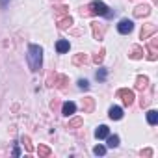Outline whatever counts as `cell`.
I'll return each instance as SVG.
<instances>
[{
	"label": "cell",
	"mask_w": 158,
	"mask_h": 158,
	"mask_svg": "<svg viewBox=\"0 0 158 158\" xmlns=\"http://www.w3.org/2000/svg\"><path fill=\"white\" fill-rule=\"evenodd\" d=\"M26 60H28V65H30V71L32 73L41 71V65H43V48L39 45H30L28 47Z\"/></svg>",
	"instance_id": "6da1fadb"
},
{
	"label": "cell",
	"mask_w": 158,
	"mask_h": 158,
	"mask_svg": "<svg viewBox=\"0 0 158 158\" xmlns=\"http://www.w3.org/2000/svg\"><path fill=\"white\" fill-rule=\"evenodd\" d=\"M80 15L82 17H93V15H104V17H110V10L104 2H101V0H95V2H89L88 6L80 8Z\"/></svg>",
	"instance_id": "7a4b0ae2"
},
{
	"label": "cell",
	"mask_w": 158,
	"mask_h": 158,
	"mask_svg": "<svg viewBox=\"0 0 158 158\" xmlns=\"http://www.w3.org/2000/svg\"><path fill=\"white\" fill-rule=\"evenodd\" d=\"M117 97L123 101L125 106H130V104L134 102V99H136V97H134V91H132V89H127V88L119 89V91H117Z\"/></svg>",
	"instance_id": "3957f363"
},
{
	"label": "cell",
	"mask_w": 158,
	"mask_h": 158,
	"mask_svg": "<svg viewBox=\"0 0 158 158\" xmlns=\"http://www.w3.org/2000/svg\"><path fill=\"white\" fill-rule=\"evenodd\" d=\"M147 58H149L151 61H156V60H158V39H156V37L151 39L149 45H147Z\"/></svg>",
	"instance_id": "277c9868"
},
{
	"label": "cell",
	"mask_w": 158,
	"mask_h": 158,
	"mask_svg": "<svg viewBox=\"0 0 158 158\" xmlns=\"http://www.w3.org/2000/svg\"><path fill=\"white\" fill-rule=\"evenodd\" d=\"M117 30H119V34L127 35V34H130V32L134 30V23H132V21H128V19H123V21H119Z\"/></svg>",
	"instance_id": "5b68a950"
},
{
	"label": "cell",
	"mask_w": 158,
	"mask_h": 158,
	"mask_svg": "<svg viewBox=\"0 0 158 158\" xmlns=\"http://www.w3.org/2000/svg\"><path fill=\"white\" fill-rule=\"evenodd\" d=\"M156 24H152V23H149V24H143V28H141V32H139V39H149L152 34H156Z\"/></svg>",
	"instance_id": "8992f818"
},
{
	"label": "cell",
	"mask_w": 158,
	"mask_h": 158,
	"mask_svg": "<svg viewBox=\"0 0 158 158\" xmlns=\"http://www.w3.org/2000/svg\"><path fill=\"white\" fill-rule=\"evenodd\" d=\"M67 84H69V78H67L65 74H58V73H56V78H54V86H56L58 89L65 91V89H67Z\"/></svg>",
	"instance_id": "52a82bcc"
},
{
	"label": "cell",
	"mask_w": 158,
	"mask_h": 158,
	"mask_svg": "<svg viewBox=\"0 0 158 158\" xmlns=\"http://www.w3.org/2000/svg\"><path fill=\"white\" fill-rule=\"evenodd\" d=\"M91 30H93V37H95L97 41H102L106 26H104V24H99V23H93V24H91Z\"/></svg>",
	"instance_id": "ba28073f"
},
{
	"label": "cell",
	"mask_w": 158,
	"mask_h": 158,
	"mask_svg": "<svg viewBox=\"0 0 158 158\" xmlns=\"http://www.w3.org/2000/svg\"><path fill=\"white\" fill-rule=\"evenodd\" d=\"M82 110H84V114H93V110H95V99L93 97H84L82 99Z\"/></svg>",
	"instance_id": "9c48e42d"
},
{
	"label": "cell",
	"mask_w": 158,
	"mask_h": 158,
	"mask_svg": "<svg viewBox=\"0 0 158 158\" xmlns=\"http://www.w3.org/2000/svg\"><path fill=\"white\" fill-rule=\"evenodd\" d=\"M136 89H138V91L149 89V78H147L145 74H139V76L136 78Z\"/></svg>",
	"instance_id": "30bf717a"
},
{
	"label": "cell",
	"mask_w": 158,
	"mask_h": 158,
	"mask_svg": "<svg viewBox=\"0 0 158 158\" xmlns=\"http://www.w3.org/2000/svg\"><path fill=\"white\" fill-rule=\"evenodd\" d=\"M151 13V8L147 6V4H141V6H138L136 10H134V17H138V19H141V17H147Z\"/></svg>",
	"instance_id": "8fae6325"
},
{
	"label": "cell",
	"mask_w": 158,
	"mask_h": 158,
	"mask_svg": "<svg viewBox=\"0 0 158 158\" xmlns=\"http://www.w3.org/2000/svg\"><path fill=\"white\" fill-rule=\"evenodd\" d=\"M71 26H73V19H71L69 15L58 19V28H60V30H67V28H71Z\"/></svg>",
	"instance_id": "7c38bea8"
},
{
	"label": "cell",
	"mask_w": 158,
	"mask_h": 158,
	"mask_svg": "<svg viewBox=\"0 0 158 158\" xmlns=\"http://www.w3.org/2000/svg\"><path fill=\"white\" fill-rule=\"evenodd\" d=\"M132 60H141L143 58V48L139 47V45H132V48H130V54H128Z\"/></svg>",
	"instance_id": "4fadbf2b"
},
{
	"label": "cell",
	"mask_w": 158,
	"mask_h": 158,
	"mask_svg": "<svg viewBox=\"0 0 158 158\" xmlns=\"http://www.w3.org/2000/svg\"><path fill=\"white\" fill-rule=\"evenodd\" d=\"M74 112H76V104L74 102H71V101L69 102H63V106H61V114L63 115H73Z\"/></svg>",
	"instance_id": "5bb4252c"
},
{
	"label": "cell",
	"mask_w": 158,
	"mask_h": 158,
	"mask_svg": "<svg viewBox=\"0 0 158 158\" xmlns=\"http://www.w3.org/2000/svg\"><path fill=\"white\" fill-rule=\"evenodd\" d=\"M108 134H110V128H108L106 125H101V127L95 130V138H97V139H104V138H108Z\"/></svg>",
	"instance_id": "9a60e30c"
},
{
	"label": "cell",
	"mask_w": 158,
	"mask_h": 158,
	"mask_svg": "<svg viewBox=\"0 0 158 158\" xmlns=\"http://www.w3.org/2000/svg\"><path fill=\"white\" fill-rule=\"evenodd\" d=\"M54 15H56L58 19H61V17L69 15V8H67V6H63V4H60V6H54Z\"/></svg>",
	"instance_id": "2e32d148"
},
{
	"label": "cell",
	"mask_w": 158,
	"mask_h": 158,
	"mask_svg": "<svg viewBox=\"0 0 158 158\" xmlns=\"http://www.w3.org/2000/svg\"><path fill=\"white\" fill-rule=\"evenodd\" d=\"M108 115H110V119L119 121V119L123 117V110H121L119 106H112V108H110V112H108Z\"/></svg>",
	"instance_id": "e0dca14e"
},
{
	"label": "cell",
	"mask_w": 158,
	"mask_h": 158,
	"mask_svg": "<svg viewBox=\"0 0 158 158\" xmlns=\"http://www.w3.org/2000/svg\"><path fill=\"white\" fill-rule=\"evenodd\" d=\"M88 63V56L86 54H74L73 56V65H86Z\"/></svg>",
	"instance_id": "ac0fdd59"
},
{
	"label": "cell",
	"mask_w": 158,
	"mask_h": 158,
	"mask_svg": "<svg viewBox=\"0 0 158 158\" xmlns=\"http://www.w3.org/2000/svg\"><path fill=\"white\" fill-rule=\"evenodd\" d=\"M69 41H65V39H60L58 43H56V50H58V54H65L67 50H69Z\"/></svg>",
	"instance_id": "d6986e66"
},
{
	"label": "cell",
	"mask_w": 158,
	"mask_h": 158,
	"mask_svg": "<svg viewBox=\"0 0 158 158\" xmlns=\"http://www.w3.org/2000/svg\"><path fill=\"white\" fill-rule=\"evenodd\" d=\"M147 121H149V125H156L158 123V112L156 110H149L147 112Z\"/></svg>",
	"instance_id": "ffe728a7"
},
{
	"label": "cell",
	"mask_w": 158,
	"mask_h": 158,
	"mask_svg": "<svg viewBox=\"0 0 158 158\" xmlns=\"http://www.w3.org/2000/svg\"><path fill=\"white\" fill-rule=\"evenodd\" d=\"M21 141H23V145H24L26 152H34V145H32V139H30L28 136H23V138H21Z\"/></svg>",
	"instance_id": "44dd1931"
},
{
	"label": "cell",
	"mask_w": 158,
	"mask_h": 158,
	"mask_svg": "<svg viewBox=\"0 0 158 158\" xmlns=\"http://www.w3.org/2000/svg\"><path fill=\"white\" fill-rule=\"evenodd\" d=\"M37 152H39V156H41V158H47V156H50V154H52L50 147H47V145H39V147H37Z\"/></svg>",
	"instance_id": "7402d4cb"
},
{
	"label": "cell",
	"mask_w": 158,
	"mask_h": 158,
	"mask_svg": "<svg viewBox=\"0 0 158 158\" xmlns=\"http://www.w3.org/2000/svg\"><path fill=\"white\" fill-rule=\"evenodd\" d=\"M117 145H119V136H117V134H114V136L108 134V147H110V149H115Z\"/></svg>",
	"instance_id": "603a6c76"
},
{
	"label": "cell",
	"mask_w": 158,
	"mask_h": 158,
	"mask_svg": "<svg viewBox=\"0 0 158 158\" xmlns=\"http://www.w3.org/2000/svg\"><path fill=\"white\" fill-rule=\"evenodd\" d=\"M82 125H84L82 117H74V119H71V121H69L67 128H78V127H82Z\"/></svg>",
	"instance_id": "cb8c5ba5"
},
{
	"label": "cell",
	"mask_w": 158,
	"mask_h": 158,
	"mask_svg": "<svg viewBox=\"0 0 158 158\" xmlns=\"http://www.w3.org/2000/svg\"><path fill=\"white\" fill-rule=\"evenodd\" d=\"M104 54H106V50H104V48H101V50L93 56V61H95L97 65H101V63H102V60H104Z\"/></svg>",
	"instance_id": "d4e9b609"
},
{
	"label": "cell",
	"mask_w": 158,
	"mask_h": 158,
	"mask_svg": "<svg viewBox=\"0 0 158 158\" xmlns=\"http://www.w3.org/2000/svg\"><path fill=\"white\" fill-rule=\"evenodd\" d=\"M93 152H95L97 156H102V154H106V147H104V145H95Z\"/></svg>",
	"instance_id": "484cf974"
},
{
	"label": "cell",
	"mask_w": 158,
	"mask_h": 158,
	"mask_svg": "<svg viewBox=\"0 0 158 158\" xmlns=\"http://www.w3.org/2000/svg\"><path fill=\"white\" fill-rule=\"evenodd\" d=\"M106 74H108L106 69H99V71H97V80H101V82L106 80Z\"/></svg>",
	"instance_id": "4316f807"
},
{
	"label": "cell",
	"mask_w": 158,
	"mask_h": 158,
	"mask_svg": "<svg viewBox=\"0 0 158 158\" xmlns=\"http://www.w3.org/2000/svg\"><path fill=\"white\" fill-rule=\"evenodd\" d=\"M54 78H56V73L52 71V73L48 74V78H47V86H48V88H52V86H54Z\"/></svg>",
	"instance_id": "83f0119b"
},
{
	"label": "cell",
	"mask_w": 158,
	"mask_h": 158,
	"mask_svg": "<svg viewBox=\"0 0 158 158\" xmlns=\"http://www.w3.org/2000/svg\"><path fill=\"white\" fill-rule=\"evenodd\" d=\"M78 88H80V89H89V82L82 78V80H78Z\"/></svg>",
	"instance_id": "f1b7e54d"
},
{
	"label": "cell",
	"mask_w": 158,
	"mask_h": 158,
	"mask_svg": "<svg viewBox=\"0 0 158 158\" xmlns=\"http://www.w3.org/2000/svg\"><path fill=\"white\" fill-rule=\"evenodd\" d=\"M149 102H151V99H149V97H141L139 106H141V108H147V106H149Z\"/></svg>",
	"instance_id": "f546056e"
},
{
	"label": "cell",
	"mask_w": 158,
	"mask_h": 158,
	"mask_svg": "<svg viewBox=\"0 0 158 158\" xmlns=\"http://www.w3.org/2000/svg\"><path fill=\"white\" fill-rule=\"evenodd\" d=\"M141 156H145V158H149V156H152V149H141V152H139Z\"/></svg>",
	"instance_id": "4dcf8cb0"
},
{
	"label": "cell",
	"mask_w": 158,
	"mask_h": 158,
	"mask_svg": "<svg viewBox=\"0 0 158 158\" xmlns=\"http://www.w3.org/2000/svg\"><path fill=\"white\" fill-rule=\"evenodd\" d=\"M8 4H10V0H0V6L2 8H8Z\"/></svg>",
	"instance_id": "1f68e13d"
},
{
	"label": "cell",
	"mask_w": 158,
	"mask_h": 158,
	"mask_svg": "<svg viewBox=\"0 0 158 158\" xmlns=\"http://www.w3.org/2000/svg\"><path fill=\"white\" fill-rule=\"evenodd\" d=\"M58 106H60V104H58V101H52V102H50V108H52V110H56Z\"/></svg>",
	"instance_id": "d6a6232c"
},
{
	"label": "cell",
	"mask_w": 158,
	"mask_h": 158,
	"mask_svg": "<svg viewBox=\"0 0 158 158\" xmlns=\"http://www.w3.org/2000/svg\"><path fill=\"white\" fill-rule=\"evenodd\" d=\"M13 156H21V149H19V147L13 149Z\"/></svg>",
	"instance_id": "836d02e7"
},
{
	"label": "cell",
	"mask_w": 158,
	"mask_h": 158,
	"mask_svg": "<svg viewBox=\"0 0 158 158\" xmlns=\"http://www.w3.org/2000/svg\"><path fill=\"white\" fill-rule=\"evenodd\" d=\"M152 2H154V4H156V2H158V0H152Z\"/></svg>",
	"instance_id": "e575fe53"
},
{
	"label": "cell",
	"mask_w": 158,
	"mask_h": 158,
	"mask_svg": "<svg viewBox=\"0 0 158 158\" xmlns=\"http://www.w3.org/2000/svg\"><path fill=\"white\" fill-rule=\"evenodd\" d=\"M56 2H61V0H56Z\"/></svg>",
	"instance_id": "d590c367"
}]
</instances>
